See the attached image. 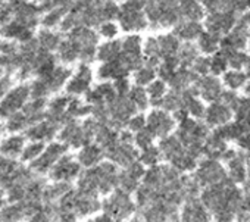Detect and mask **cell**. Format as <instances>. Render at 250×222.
Instances as JSON below:
<instances>
[{
    "label": "cell",
    "instance_id": "d590c367",
    "mask_svg": "<svg viewBox=\"0 0 250 222\" xmlns=\"http://www.w3.org/2000/svg\"><path fill=\"white\" fill-rule=\"evenodd\" d=\"M155 139H156L155 134L146 127L145 130H142V131H139V133L134 134V144H136L140 150H143V149H147V147L153 146Z\"/></svg>",
    "mask_w": 250,
    "mask_h": 222
},
{
    "label": "cell",
    "instance_id": "bcb514c9",
    "mask_svg": "<svg viewBox=\"0 0 250 222\" xmlns=\"http://www.w3.org/2000/svg\"><path fill=\"white\" fill-rule=\"evenodd\" d=\"M156 74H158V78H159V80H162V81H165V82L168 84V82L171 81V78L174 77L175 69L167 66L165 63H161V65L156 68Z\"/></svg>",
    "mask_w": 250,
    "mask_h": 222
},
{
    "label": "cell",
    "instance_id": "4fadbf2b",
    "mask_svg": "<svg viewBox=\"0 0 250 222\" xmlns=\"http://www.w3.org/2000/svg\"><path fill=\"white\" fill-rule=\"evenodd\" d=\"M66 147L68 146L65 143H53V144H50L44 150V153H42V156H39L34 161L33 166L36 169H39V171H47L49 168H52V165L55 162H58L62 158V155L66 152Z\"/></svg>",
    "mask_w": 250,
    "mask_h": 222
},
{
    "label": "cell",
    "instance_id": "4316f807",
    "mask_svg": "<svg viewBox=\"0 0 250 222\" xmlns=\"http://www.w3.org/2000/svg\"><path fill=\"white\" fill-rule=\"evenodd\" d=\"M156 78H158L156 68H155V66H150V65H147V63H143L139 69H136V71L131 74L133 84L140 85V87H147V85H149L150 82H153Z\"/></svg>",
    "mask_w": 250,
    "mask_h": 222
},
{
    "label": "cell",
    "instance_id": "f6af8a7d",
    "mask_svg": "<svg viewBox=\"0 0 250 222\" xmlns=\"http://www.w3.org/2000/svg\"><path fill=\"white\" fill-rule=\"evenodd\" d=\"M42 150H43V143H31V146H28L25 150H24V159L30 161V159H37L39 155H42Z\"/></svg>",
    "mask_w": 250,
    "mask_h": 222
},
{
    "label": "cell",
    "instance_id": "836d02e7",
    "mask_svg": "<svg viewBox=\"0 0 250 222\" xmlns=\"http://www.w3.org/2000/svg\"><path fill=\"white\" fill-rule=\"evenodd\" d=\"M228 69H229L228 59H227V56L221 50L210 56V75L222 77Z\"/></svg>",
    "mask_w": 250,
    "mask_h": 222
},
{
    "label": "cell",
    "instance_id": "1f68e13d",
    "mask_svg": "<svg viewBox=\"0 0 250 222\" xmlns=\"http://www.w3.org/2000/svg\"><path fill=\"white\" fill-rule=\"evenodd\" d=\"M228 59L229 69H240L244 71L250 63V53L247 50H234L228 55H225Z\"/></svg>",
    "mask_w": 250,
    "mask_h": 222
},
{
    "label": "cell",
    "instance_id": "f1b7e54d",
    "mask_svg": "<svg viewBox=\"0 0 250 222\" xmlns=\"http://www.w3.org/2000/svg\"><path fill=\"white\" fill-rule=\"evenodd\" d=\"M200 50L196 44V41H184L178 50V58L181 62V66H188L191 68V65L194 63V61L200 56Z\"/></svg>",
    "mask_w": 250,
    "mask_h": 222
},
{
    "label": "cell",
    "instance_id": "277c9868",
    "mask_svg": "<svg viewBox=\"0 0 250 222\" xmlns=\"http://www.w3.org/2000/svg\"><path fill=\"white\" fill-rule=\"evenodd\" d=\"M238 18L240 17L234 12H208L203 20V25L208 31L227 36L237 25Z\"/></svg>",
    "mask_w": 250,
    "mask_h": 222
},
{
    "label": "cell",
    "instance_id": "9c48e42d",
    "mask_svg": "<svg viewBox=\"0 0 250 222\" xmlns=\"http://www.w3.org/2000/svg\"><path fill=\"white\" fill-rule=\"evenodd\" d=\"M232 120H234V112L227 104L221 103L219 100L213 101V103H209L206 106V112H205L203 121L212 130H215V128H218L221 125H225L228 122H231Z\"/></svg>",
    "mask_w": 250,
    "mask_h": 222
},
{
    "label": "cell",
    "instance_id": "cb8c5ba5",
    "mask_svg": "<svg viewBox=\"0 0 250 222\" xmlns=\"http://www.w3.org/2000/svg\"><path fill=\"white\" fill-rule=\"evenodd\" d=\"M222 84L225 88L228 90H234V91H240L246 87V84L249 82L247 74L246 71H240V69H228L222 77Z\"/></svg>",
    "mask_w": 250,
    "mask_h": 222
},
{
    "label": "cell",
    "instance_id": "e575fe53",
    "mask_svg": "<svg viewBox=\"0 0 250 222\" xmlns=\"http://www.w3.org/2000/svg\"><path fill=\"white\" fill-rule=\"evenodd\" d=\"M20 2L21 0H0V24H8L14 20Z\"/></svg>",
    "mask_w": 250,
    "mask_h": 222
},
{
    "label": "cell",
    "instance_id": "603a6c76",
    "mask_svg": "<svg viewBox=\"0 0 250 222\" xmlns=\"http://www.w3.org/2000/svg\"><path fill=\"white\" fill-rule=\"evenodd\" d=\"M71 77H72V71L68 66L58 65L55 68V71L50 75H47L46 78H43V80L49 85L50 91H58V90H61L66 84V81H69Z\"/></svg>",
    "mask_w": 250,
    "mask_h": 222
},
{
    "label": "cell",
    "instance_id": "6da1fadb",
    "mask_svg": "<svg viewBox=\"0 0 250 222\" xmlns=\"http://www.w3.org/2000/svg\"><path fill=\"white\" fill-rule=\"evenodd\" d=\"M68 39L75 41L80 47V62L91 65L97 61V47L102 41L96 28L90 27H77L68 34Z\"/></svg>",
    "mask_w": 250,
    "mask_h": 222
},
{
    "label": "cell",
    "instance_id": "3957f363",
    "mask_svg": "<svg viewBox=\"0 0 250 222\" xmlns=\"http://www.w3.org/2000/svg\"><path fill=\"white\" fill-rule=\"evenodd\" d=\"M124 34H143L149 31V20L143 11H124L121 9L116 21Z\"/></svg>",
    "mask_w": 250,
    "mask_h": 222
},
{
    "label": "cell",
    "instance_id": "7dc6e473",
    "mask_svg": "<svg viewBox=\"0 0 250 222\" xmlns=\"http://www.w3.org/2000/svg\"><path fill=\"white\" fill-rule=\"evenodd\" d=\"M238 22H241L249 31H250V9L247 12H244L240 18H238Z\"/></svg>",
    "mask_w": 250,
    "mask_h": 222
},
{
    "label": "cell",
    "instance_id": "f5cc1de1",
    "mask_svg": "<svg viewBox=\"0 0 250 222\" xmlns=\"http://www.w3.org/2000/svg\"><path fill=\"white\" fill-rule=\"evenodd\" d=\"M247 52L250 53V41H249V47H247Z\"/></svg>",
    "mask_w": 250,
    "mask_h": 222
},
{
    "label": "cell",
    "instance_id": "484cf974",
    "mask_svg": "<svg viewBox=\"0 0 250 222\" xmlns=\"http://www.w3.org/2000/svg\"><path fill=\"white\" fill-rule=\"evenodd\" d=\"M146 90H147V94H149V97H150V106H153V107H159V109H161L162 99H164V97H165V94L168 93L169 85H168L165 81H162V80L156 78L153 82H150V84L146 87Z\"/></svg>",
    "mask_w": 250,
    "mask_h": 222
},
{
    "label": "cell",
    "instance_id": "816d5d0a",
    "mask_svg": "<svg viewBox=\"0 0 250 222\" xmlns=\"http://www.w3.org/2000/svg\"><path fill=\"white\" fill-rule=\"evenodd\" d=\"M113 2H118V3H122V2H125V0H113Z\"/></svg>",
    "mask_w": 250,
    "mask_h": 222
},
{
    "label": "cell",
    "instance_id": "7402d4cb",
    "mask_svg": "<svg viewBox=\"0 0 250 222\" xmlns=\"http://www.w3.org/2000/svg\"><path fill=\"white\" fill-rule=\"evenodd\" d=\"M63 34L61 31H53V30H49V28H43L39 36H37V40L40 43V47L43 50H47V52H58L62 40H63Z\"/></svg>",
    "mask_w": 250,
    "mask_h": 222
},
{
    "label": "cell",
    "instance_id": "8fae6325",
    "mask_svg": "<svg viewBox=\"0 0 250 222\" xmlns=\"http://www.w3.org/2000/svg\"><path fill=\"white\" fill-rule=\"evenodd\" d=\"M183 43L184 41H197V39L205 31V25L202 21H191V20H181L172 30H171Z\"/></svg>",
    "mask_w": 250,
    "mask_h": 222
},
{
    "label": "cell",
    "instance_id": "83f0119b",
    "mask_svg": "<svg viewBox=\"0 0 250 222\" xmlns=\"http://www.w3.org/2000/svg\"><path fill=\"white\" fill-rule=\"evenodd\" d=\"M69 12V8L68 6H59V8H55L49 12H46L42 18V25L43 28H49V30H53V28H59L61 22L63 21V18L66 17V14Z\"/></svg>",
    "mask_w": 250,
    "mask_h": 222
},
{
    "label": "cell",
    "instance_id": "c3c4849f",
    "mask_svg": "<svg viewBox=\"0 0 250 222\" xmlns=\"http://www.w3.org/2000/svg\"><path fill=\"white\" fill-rule=\"evenodd\" d=\"M9 85H11V80H9V77L0 78V96H2L5 91H8Z\"/></svg>",
    "mask_w": 250,
    "mask_h": 222
},
{
    "label": "cell",
    "instance_id": "d6a6232c",
    "mask_svg": "<svg viewBox=\"0 0 250 222\" xmlns=\"http://www.w3.org/2000/svg\"><path fill=\"white\" fill-rule=\"evenodd\" d=\"M97 33L102 40H116L121 37L122 31L116 21H104L97 27Z\"/></svg>",
    "mask_w": 250,
    "mask_h": 222
},
{
    "label": "cell",
    "instance_id": "ac0fdd59",
    "mask_svg": "<svg viewBox=\"0 0 250 222\" xmlns=\"http://www.w3.org/2000/svg\"><path fill=\"white\" fill-rule=\"evenodd\" d=\"M122 53L121 49V37L116 40H103L100 41L99 47H97V62H112L119 59Z\"/></svg>",
    "mask_w": 250,
    "mask_h": 222
},
{
    "label": "cell",
    "instance_id": "30bf717a",
    "mask_svg": "<svg viewBox=\"0 0 250 222\" xmlns=\"http://www.w3.org/2000/svg\"><path fill=\"white\" fill-rule=\"evenodd\" d=\"M96 75L100 81H115L118 78L131 77V72L125 66L121 59L112 61V62H102L99 63V68L96 71Z\"/></svg>",
    "mask_w": 250,
    "mask_h": 222
},
{
    "label": "cell",
    "instance_id": "9a60e30c",
    "mask_svg": "<svg viewBox=\"0 0 250 222\" xmlns=\"http://www.w3.org/2000/svg\"><path fill=\"white\" fill-rule=\"evenodd\" d=\"M143 55H145V63L158 68L162 63V53L159 49L158 37L156 33H150L145 36V43H143Z\"/></svg>",
    "mask_w": 250,
    "mask_h": 222
},
{
    "label": "cell",
    "instance_id": "db71d44e",
    "mask_svg": "<svg viewBox=\"0 0 250 222\" xmlns=\"http://www.w3.org/2000/svg\"><path fill=\"white\" fill-rule=\"evenodd\" d=\"M247 2H249V6H250V0H247Z\"/></svg>",
    "mask_w": 250,
    "mask_h": 222
},
{
    "label": "cell",
    "instance_id": "ba28073f",
    "mask_svg": "<svg viewBox=\"0 0 250 222\" xmlns=\"http://www.w3.org/2000/svg\"><path fill=\"white\" fill-rule=\"evenodd\" d=\"M194 87L197 88L199 97L206 101V103H213L218 101L222 91L225 90L221 77H215V75H206V77H200L196 82Z\"/></svg>",
    "mask_w": 250,
    "mask_h": 222
},
{
    "label": "cell",
    "instance_id": "2e32d148",
    "mask_svg": "<svg viewBox=\"0 0 250 222\" xmlns=\"http://www.w3.org/2000/svg\"><path fill=\"white\" fill-rule=\"evenodd\" d=\"M200 77L196 75V72L188 68V66H180L174 77L171 78V81L168 82L171 90H177V91H184L186 88L191 87Z\"/></svg>",
    "mask_w": 250,
    "mask_h": 222
},
{
    "label": "cell",
    "instance_id": "b9f144b4",
    "mask_svg": "<svg viewBox=\"0 0 250 222\" xmlns=\"http://www.w3.org/2000/svg\"><path fill=\"white\" fill-rule=\"evenodd\" d=\"M240 97H241V96H238V94H237V91L225 88V90L222 91L221 97H219V101H221V103H224V104H227V106L232 110V112H234L235 107L238 106Z\"/></svg>",
    "mask_w": 250,
    "mask_h": 222
},
{
    "label": "cell",
    "instance_id": "4dcf8cb0",
    "mask_svg": "<svg viewBox=\"0 0 250 222\" xmlns=\"http://www.w3.org/2000/svg\"><path fill=\"white\" fill-rule=\"evenodd\" d=\"M184 107L183 104V94L181 91H177V90H168V93L165 94V97L162 99V104H161V109L167 110L169 114H174L175 110Z\"/></svg>",
    "mask_w": 250,
    "mask_h": 222
},
{
    "label": "cell",
    "instance_id": "d4e9b609",
    "mask_svg": "<svg viewBox=\"0 0 250 222\" xmlns=\"http://www.w3.org/2000/svg\"><path fill=\"white\" fill-rule=\"evenodd\" d=\"M106 156L104 155V150L94 141V143H90L87 146L83 147L81 153H80V162L84 165V166H93L96 165L97 162H100V159Z\"/></svg>",
    "mask_w": 250,
    "mask_h": 222
},
{
    "label": "cell",
    "instance_id": "f907efd6",
    "mask_svg": "<svg viewBox=\"0 0 250 222\" xmlns=\"http://www.w3.org/2000/svg\"><path fill=\"white\" fill-rule=\"evenodd\" d=\"M244 71H246V74H247V78H249V81H250V63H249V66H247Z\"/></svg>",
    "mask_w": 250,
    "mask_h": 222
},
{
    "label": "cell",
    "instance_id": "ffe728a7",
    "mask_svg": "<svg viewBox=\"0 0 250 222\" xmlns=\"http://www.w3.org/2000/svg\"><path fill=\"white\" fill-rule=\"evenodd\" d=\"M180 11H181V17L184 20L202 21V22L208 14L206 8L203 6V3L200 2V0H181Z\"/></svg>",
    "mask_w": 250,
    "mask_h": 222
},
{
    "label": "cell",
    "instance_id": "74e56055",
    "mask_svg": "<svg viewBox=\"0 0 250 222\" xmlns=\"http://www.w3.org/2000/svg\"><path fill=\"white\" fill-rule=\"evenodd\" d=\"M191 69L196 72L197 77L210 75V56L200 55V56L194 61V63L191 65Z\"/></svg>",
    "mask_w": 250,
    "mask_h": 222
},
{
    "label": "cell",
    "instance_id": "f546056e",
    "mask_svg": "<svg viewBox=\"0 0 250 222\" xmlns=\"http://www.w3.org/2000/svg\"><path fill=\"white\" fill-rule=\"evenodd\" d=\"M128 97L136 104V107L139 109V112H145V110L150 106V97L147 94L146 87H140V85L133 84V87H131V90L128 93Z\"/></svg>",
    "mask_w": 250,
    "mask_h": 222
},
{
    "label": "cell",
    "instance_id": "681fc988",
    "mask_svg": "<svg viewBox=\"0 0 250 222\" xmlns=\"http://www.w3.org/2000/svg\"><path fill=\"white\" fill-rule=\"evenodd\" d=\"M243 93H244L243 96H246V97H249V99H250V81H249V82L246 84V87L243 88Z\"/></svg>",
    "mask_w": 250,
    "mask_h": 222
},
{
    "label": "cell",
    "instance_id": "5b68a950",
    "mask_svg": "<svg viewBox=\"0 0 250 222\" xmlns=\"http://www.w3.org/2000/svg\"><path fill=\"white\" fill-rule=\"evenodd\" d=\"M31 96V87L30 85H20L15 90H12L0 103V117L11 118L20 109L25 106L27 99Z\"/></svg>",
    "mask_w": 250,
    "mask_h": 222
},
{
    "label": "cell",
    "instance_id": "44dd1931",
    "mask_svg": "<svg viewBox=\"0 0 250 222\" xmlns=\"http://www.w3.org/2000/svg\"><path fill=\"white\" fill-rule=\"evenodd\" d=\"M56 56L65 65L75 63L77 61H80V47L75 41H72L71 39H68L65 36L58 52H56Z\"/></svg>",
    "mask_w": 250,
    "mask_h": 222
},
{
    "label": "cell",
    "instance_id": "d6986e66",
    "mask_svg": "<svg viewBox=\"0 0 250 222\" xmlns=\"http://www.w3.org/2000/svg\"><path fill=\"white\" fill-rule=\"evenodd\" d=\"M221 39H222V36L205 30L202 33V36L197 39L196 44H197V47H199V50H200L202 55L212 56L216 52H219V49H221Z\"/></svg>",
    "mask_w": 250,
    "mask_h": 222
},
{
    "label": "cell",
    "instance_id": "e0dca14e",
    "mask_svg": "<svg viewBox=\"0 0 250 222\" xmlns=\"http://www.w3.org/2000/svg\"><path fill=\"white\" fill-rule=\"evenodd\" d=\"M156 37H158L161 53H162V59L165 56L178 55V50H180L183 41L171 30L169 31H159V33H156Z\"/></svg>",
    "mask_w": 250,
    "mask_h": 222
},
{
    "label": "cell",
    "instance_id": "60d3db41",
    "mask_svg": "<svg viewBox=\"0 0 250 222\" xmlns=\"http://www.w3.org/2000/svg\"><path fill=\"white\" fill-rule=\"evenodd\" d=\"M147 125V117L143 114V112H139L136 114L134 117L130 118V121L127 122V130H130L131 133H139L142 130H145Z\"/></svg>",
    "mask_w": 250,
    "mask_h": 222
},
{
    "label": "cell",
    "instance_id": "52a82bcc",
    "mask_svg": "<svg viewBox=\"0 0 250 222\" xmlns=\"http://www.w3.org/2000/svg\"><path fill=\"white\" fill-rule=\"evenodd\" d=\"M91 82H93V69H91V66L87 65V63L80 62L75 74L69 78V81L66 84V93L69 96H74V97L85 94L91 88Z\"/></svg>",
    "mask_w": 250,
    "mask_h": 222
},
{
    "label": "cell",
    "instance_id": "f35d334b",
    "mask_svg": "<svg viewBox=\"0 0 250 222\" xmlns=\"http://www.w3.org/2000/svg\"><path fill=\"white\" fill-rule=\"evenodd\" d=\"M121 14V6L113 0H104L103 3V18L104 21H118Z\"/></svg>",
    "mask_w": 250,
    "mask_h": 222
},
{
    "label": "cell",
    "instance_id": "ee69618b",
    "mask_svg": "<svg viewBox=\"0 0 250 222\" xmlns=\"http://www.w3.org/2000/svg\"><path fill=\"white\" fill-rule=\"evenodd\" d=\"M113 85L118 91L119 96H128L131 87H133V82L130 80V77H124V78H118L113 81Z\"/></svg>",
    "mask_w": 250,
    "mask_h": 222
},
{
    "label": "cell",
    "instance_id": "8d00e7d4",
    "mask_svg": "<svg viewBox=\"0 0 250 222\" xmlns=\"http://www.w3.org/2000/svg\"><path fill=\"white\" fill-rule=\"evenodd\" d=\"M161 159H162V153H161L159 147H155V144L147 147V149H143L140 153L142 163L149 165V166H155Z\"/></svg>",
    "mask_w": 250,
    "mask_h": 222
},
{
    "label": "cell",
    "instance_id": "5bb4252c",
    "mask_svg": "<svg viewBox=\"0 0 250 222\" xmlns=\"http://www.w3.org/2000/svg\"><path fill=\"white\" fill-rule=\"evenodd\" d=\"M59 128H61V125H58L49 120H44L39 124L31 125L25 134H27V137H30L34 141H44V140H52Z\"/></svg>",
    "mask_w": 250,
    "mask_h": 222
},
{
    "label": "cell",
    "instance_id": "8992f818",
    "mask_svg": "<svg viewBox=\"0 0 250 222\" xmlns=\"http://www.w3.org/2000/svg\"><path fill=\"white\" fill-rule=\"evenodd\" d=\"M250 41V31L241 24L237 22V25L221 39V52L224 55H228L234 50H247Z\"/></svg>",
    "mask_w": 250,
    "mask_h": 222
},
{
    "label": "cell",
    "instance_id": "7c38bea8",
    "mask_svg": "<svg viewBox=\"0 0 250 222\" xmlns=\"http://www.w3.org/2000/svg\"><path fill=\"white\" fill-rule=\"evenodd\" d=\"M33 31L34 30L28 28L27 25L21 24L17 20H12L8 24H3L2 27H0V36L5 37V39L20 41V43H27L31 39H34Z\"/></svg>",
    "mask_w": 250,
    "mask_h": 222
},
{
    "label": "cell",
    "instance_id": "7bdbcfd3",
    "mask_svg": "<svg viewBox=\"0 0 250 222\" xmlns=\"http://www.w3.org/2000/svg\"><path fill=\"white\" fill-rule=\"evenodd\" d=\"M25 127H30V124H28L27 117H25L22 112H17V114L12 115V117L9 118V121H8V128H9L11 131H20V130H22V128H25Z\"/></svg>",
    "mask_w": 250,
    "mask_h": 222
},
{
    "label": "cell",
    "instance_id": "ab89813d",
    "mask_svg": "<svg viewBox=\"0 0 250 222\" xmlns=\"http://www.w3.org/2000/svg\"><path fill=\"white\" fill-rule=\"evenodd\" d=\"M22 143H24L22 137H11L2 144V152L9 156H17V155H20V152L22 149Z\"/></svg>",
    "mask_w": 250,
    "mask_h": 222
},
{
    "label": "cell",
    "instance_id": "7a4b0ae2",
    "mask_svg": "<svg viewBox=\"0 0 250 222\" xmlns=\"http://www.w3.org/2000/svg\"><path fill=\"white\" fill-rule=\"evenodd\" d=\"M177 121L172 114L167 112L164 109L153 107L147 115V128L155 134L156 139H164L169 134H174L177 130Z\"/></svg>",
    "mask_w": 250,
    "mask_h": 222
}]
</instances>
